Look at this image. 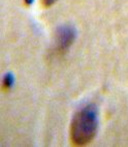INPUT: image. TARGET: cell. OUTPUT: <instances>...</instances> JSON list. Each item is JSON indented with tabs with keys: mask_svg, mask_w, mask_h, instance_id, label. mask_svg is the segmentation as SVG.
<instances>
[{
	"mask_svg": "<svg viewBox=\"0 0 128 147\" xmlns=\"http://www.w3.org/2000/svg\"><path fill=\"white\" fill-rule=\"evenodd\" d=\"M76 29L70 25H63L59 27L56 33V51L58 54H64L76 40Z\"/></svg>",
	"mask_w": 128,
	"mask_h": 147,
	"instance_id": "cell-2",
	"label": "cell"
},
{
	"mask_svg": "<svg viewBox=\"0 0 128 147\" xmlns=\"http://www.w3.org/2000/svg\"><path fill=\"white\" fill-rule=\"evenodd\" d=\"M56 1H57V0H42V3L44 7L48 8V7H51Z\"/></svg>",
	"mask_w": 128,
	"mask_h": 147,
	"instance_id": "cell-4",
	"label": "cell"
},
{
	"mask_svg": "<svg viewBox=\"0 0 128 147\" xmlns=\"http://www.w3.org/2000/svg\"><path fill=\"white\" fill-rule=\"evenodd\" d=\"M24 1H25V3H26L27 5H30V4L33 2V0H24Z\"/></svg>",
	"mask_w": 128,
	"mask_h": 147,
	"instance_id": "cell-5",
	"label": "cell"
},
{
	"mask_svg": "<svg viewBox=\"0 0 128 147\" xmlns=\"http://www.w3.org/2000/svg\"><path fill=\"white\" fill-rule=\"evenodd\" d=\"M13 83V78L11 74H7L4 78H3V82H2V89L3 90H8L11 87Z\"/></svg>",
	"mask_w": 128,
	"mask_h": 147,
	"instance_id": "cell-3",
	"label": "cell"
},
{
	"mask_svg": "<svg viewBox=\"0 0 128 147\" xmlns=\"http://www.w3.org/2000/svg\"><path fill=\"white\" fill-rule=\"evenodd\" d=\"M98 129V109L90 104L73 116L70 124V141L76 146H84L93 141Z\"/></svg>",
	"mask_w": 128,
	"mask_h": 147,
	"instance_id": "cell-1",
	"label": "cell"
}]
</instances>
